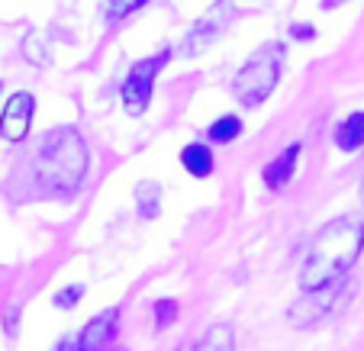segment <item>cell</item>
I'll list each match as a JSON object with an SVG mask.
<instances>
[{"label":"cell","instance_id":"cell-1","mask_svg":"<svg viewBox=\"0 0 364 351\" xmlns=\"http://www.w3.org/2000/svg\"><path fill=\"white\" fill-rule=\"evenodd\" d=\"M361 248H364V222L358 216H342V220L329 222L316 235L306 261H303L300 271L303 290H319L336 284L358 261Z\"/></svg>","mask_w":364,"mask_h":351},{"label":"cell","instance_id":"cell-2","mask_svg":"<svg viewBox=\"0 0 364 351\" xmlns=\"http://www.w3.org/2000/svg\"><path fill=\"white\" fill-rule=\"evenodd\" d=\"M87 145L71 126L46 132L33 155V180L48 193H71L87 174Z\"/></svg>","mask_w":364,"mask_h":351},{"label":"cell","instance_id":"cell-3","mask_svg":"<svg viewBox=\"0 0 364 351\" xmlns=\"http://www.w3.org/2000/svg\"><path fill=\"white\" fill-rule=\"evenodd\" d=\"M284 55L287 48L281 42H268L242 65V71L235 75V100L242 107H258L262 100H268L271 90L277 87V77H281V65H284Z\"/></svg>","mask_w":364,"mask_h":351},{"label":"cell","instance_id":"cell-4","mask_svg":"<svg viewBox=\"0 0 364 351\" xmlns=\"http://www.w3.org/2000/svg\"><path fill=\"white\" fill-rule=\"evenodd\" d=\"M168 58H171V52H161V55L142 58V62H136L129 68V75H126V81H123V90H119L123 107H126L129 117H142V113L149 110L155 77H159V71L168 65Z\"/></svg>","mask_w":364,"mask_h":351},{"label":"cell","instance_id":"cell-5","mask_svg":"<svg viewBox=\"0 0 364 351\" xmlns=\"http://www.w3.org/2000/svg\"><path fill=\"white\" fill-rule=\"evenodd\" d=\"M33 117H36V97L20 90L7 100L4 113H0V136L7 142H23L29 136V126H33Z\"/></svg>","mask_w":364,"mask_h":351},{"label":"cell","instance_id":"cell-6","mask_svg":"<svg viewBox=\"0 0 364 351\" xmlns=\"http://www.w3.org/2000/svg\"><path fill=\"white\" fill-rule=\"evenodd\" d=\"M336 306H338L336 284H329V287H319V290H306V296L290 306L287 319H290V325H296V329H306V325L319 323L323 316H329Z\"/></svg>","mask_w":364,"mask_h":351},{"label":"cell","instance_id":"cell-7","mask_svg":"<svg viewBox=\"0 0 364 351\" xmlns=\"http://www.w3.org/2000/svg\"><path fill=\"white\" fill-rule=\"evenodd\" d=\"M117 319L119 310H103L90 319L77 335V351H107V345L117 338Z\"/></svg>","mask_w":364,"mask_h":351},{"label":"cell","instance_id":"cell-8","mask_svg":"<svg viewBox=\"0 0 364 351\" xmlns=\"http://www.w3.org/2000/svg\"><path fill=\"white\" fill-rule=\"evenodd\" d=\"M229 16H232V7H229L226 0H223V4H216L213 14L203 16V20H200V26L193 29V36L187 39V52H191V55H197L200 45H206V42H213L216 36H220L223 29H226Z\"/></svg>","mask_w":364,"mask_h":351},{"label":"cell","instance_id":"cell-9","mask_svg":"<svg viewBox=\"0 0 364 351\" xmlns=\"http://www.w3.org/2000/svg\"><path fill=\"white\" fill-rule=\"evenodd\" d=\"M296 158H300V145H290L271 165H264L262 178H264V184H268V190H284V187L290 184V178H294V171H296Z\"/></svg>","mask_w":364,"mask_h":351},{"label":"cell","instance_id":"cell-10","mask_svg":"<svg viewBox=\"0 0 364 351\" xmlns=\"http://www.w3.org/2000/svg\"><path fill=\"white\" fill-rule=\"evenodd\" d=\"M181 165L193 174V178H210L213 174V152H210V145H187L184 152H181Z\"/></svg>","mask_w":364,"mask_h":351},{"label":"cell","instance_id":"cell-11","mask_svg":"<svg viewBox=\"0 0 364 351\" xmlns=\"http://www.w3.org/2000/svg\"><path fill=\"white\" fill-rule=\"evenodd\" d=\"M336 145L342 152H358L364 145V113H351L336 129Z\"/></svg>","mask_w":364,"mask_h":351},{"label":"cell","instance_id":"cell-12","mask_svg":"<svg viewBox=\"0 0 364 351\" xmlns=\"http://www.w3.org/2000/svg\"><path fill=\"white\" fill-rule=\"evenodd\" d=\"M136 203H139V213L145 220H155L161 210V187L155 180H139L136 184Z\"/></svg>","mask_w":364,"mask_h":351},{"label":"cell","instance_id":"cell-13","mask_svg":"<svg viewBox=\"0 0 364 351\" xmlns=\"http://www.w3.org/2000/svg\"><path fill=\"white\" fill-rule=\"evenodd\" d=\"M193 351H235L232 329H229V325H213V329H206Z\"/></svg>","mask_w":364,"mask_h":351},{"label":"cell","instance_id":"cell-14","mask_svg":"<svg viewBox=\"0 0 364 351\" xmlns=\"http://www.w3.org/2000/svg\"><path fill=\"white\" fill-rule=\"evenodd\" d=\"M210 142L213 145H226V142H232V139H239L242 136V119L239 117H220L213 126H210Z\"/></svg>","mask_w":364,"mask_h":351},{"label":"cell","instance_id":"cell-15","mask_svg":"<svg viewBox=\"0 0 364 351\" xmlns=\"http://www.w3.org/2000/svg\"><path fill=\"white\" fill-rule=\"evenodd\" d=\"M23 55H26L33 65H48V62H52V52L46 48V39H42L39 33L29 36V39L23 42Z\"/></svg>","mask_w":364,"mask_h":351},{"label":"cell","instance_id":"cell-16","mask_svg":"<svg viewBox=\"0 0 364 351\" xmlns=\"http://www.w3.org/2000/svg\"><path fill=\"white\" fill-rule=\"evenodd\" d=\"M142 4H149V0H107V20L119 23L123 16H129L132 10L142 7Z\"/></svg>","mask_w":364,"mask_h":351},{"label":"cell","instance_id":"cell-17","mask_svg":"<svg viewBox=\"0 0 364 351\" xmlns=\"http://www.w3.org/2000/svg\"><path fill=\"white\" fill-rule=\"evenodd\" d=\"M81 296H84V284H68V287H62L55 296H52V303H55L58 310H71Z\"/></svg>","mask_w":364,"mask_h":351},{"label":"cell","instance_id":"cell-18","mask_svg":"<svg viewBox=\"0 0 364 351\" xmlns=\"http://www.w3.org/2000/svg\"><path fill=\"white\" fill-rule=\"evenodd\" d=\"M178 313H181L178 300H159V303H155V323H159V329L171 325L174 319H178Z\"/></svg>","mask_w":364,"mask_h":351},{"label":"cell","instance_id":"cell-19","mask_svg":"<svg viewBox=\"0 0 364 351\" xmlns=\"http://www.w3.org/2000/svg\"><path fill=\"white\" fill-rule=\"evenodd\" d=\"M16 329H20V306H10L7 316H4V332H7L10 338L16 335Z\"/></svg>","mask_w":364,"mask_h":351},{"label":"cell","instance_id":"cell-20","mask_svg":"<svg viewBox=\"0 0 364 351\" xmlns=\"http://www.w3.org/2000/svg\"><path fill=\"white\" fill-rule=\"evenodd\" d=\"M290 36H294V39H313V36H316V29H313V26H294V29H290Z\"/></svg>","mask_w":364,"mask_h":351},{"label":"cell","instance_id":"cell-21","mask_svg":"<svg viewBox=\"0 0 364 351\" xmlns=\"http://www.w3.org/2000/svg\"><path fill=\"white\" fill-rule=\"evenodd\" d=\"M55 351H77V338H62V345Z\"/></svg>","mask_w":364,"mask_h":351},{"label":"cell","instance_id":"cell-22","mask_svg":"<svg viewBox=\"0 0 364 351\" xmlns=\"http://www.w3.org/2000/svg\"><path fill=\"white\" fill-rule=\"evenodd\" d=\"M361 203H364V184H361Z\"/></svg>","mask_w":364,"mask_h":351},{"label":"cell","instance_id":"cell-23","mask_svg":"<svg viewBox=\"0 0 364 351\" xmlns=\"http://www.w3.org/2000/svg\"><path fill=\"white\" fill-rule=\"evenodd\" d=\"M0 90H4V84H0Z\"/></svg>","mask_w":364,"mask_h":351}]
</instances>
